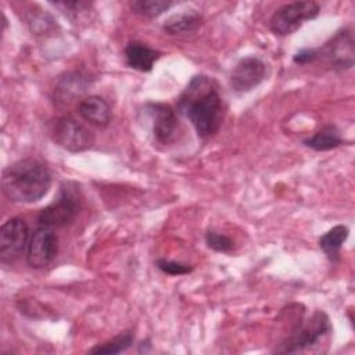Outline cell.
Listing matches in <instances>:
<instances>
[{
  "mask_svg": "<svg viewBox=\"0 0 355 355\" xmlns=\"http://www.w3.org/2000/svg\"><path fill=\"white\" fill-rule=\"evenodd\" d=\"M302 144L315 151H329L344 144V139L341 137L338 128L333 123H329L320 128L313 136L304 139Z\"/></svg>",
  "mask_w": 355,
  "mask_h": 355,
  "instance_id": "cell-16",
  "label": "cell"
},
{
  "mask_svg": "<svg viewBox=\"0 0 355 355\" xmlns=\"http://www.w3.org/2000/svg\"><path fill=\"white\" fill-rule=\"evenodd\" d=\"M331 331L329 316L323 311H315L306 320L300 319L288 337L276 348V352L294 354L315 345L322 337Z\"/></svg>",
  "mask_w": 355,
  "mask_h": 355,
  "instance_id": "cell-5",
  "label": "cell"
},
{
  "mask_svg": "<svg viewBox=\"0 0 355 355\" xmlns=\"http://www.w3.org/2000/svg\"><path fill=\"white\" fill-rule=\"evenodd\" d=\"M326 60L331 69L344 71L354 65V36L349 29H341L329 42L320 47L302 49L293 55V61L298 65Z\"/></svg>",
  "mask_w": 355,
  "mask_h": 355,
  "instance_id": "cell-3",
  "label": "cell"
},
{
  "mask_svg": "<svg viewBox=\"0 0 355 355\" xmlns=\"http://www.w3.org/2000/svg\"><path fill=\"white\" fill-rule=\"evenodd\" d=\"M146 110L151 116L154 139L161 144L171 143L179 126L176 110L164 103H147Z\"/></svg>",
  "mask_w": 355,
  "mask_h": 355,
  "instance_id": "cell-11",
  "label": "cell"
},
{
  "mask_svg": "<svg viewBox=\"0 0 355 355\" xmlns=\"http://www.w3.org/2000/svg\"><path fill=\"white\" fill-rule=\"evenodd\" d=\"M87 86H90L89 79L80 72H69L60 79L58 85L54 89V98L58 104H69L73 98L80 97Z\"/></svg>",
  "mask_w": 355,
  "mask_h": 355,
  "instance_id": "cell-14",
  "label": "cell"
},
{
  "mask_svg": "<svg viewBox=\"0 0 355 355\" xmlns=\"http://www.w3.org/2000/svg\"><path fill=\"white\" fill-rule=\"evenodd\" d=\"M175 3L169 0H135L129 3V7L133 12L147 17V18H155L165 11H168Z\"/></svg>",
  "mask_w": 355,
  "mask_h": 355,
  "instance_id": "cell-19",
  "label": "cell"
},
{
  "mask_svg": "<svg viewBox=\"0 0 355 355\" xmlns=\"http://www.w3.org/2000/svg\"><path fill=\"white\" fill-rule=\"evenodd\" d=\"M204 239H205L207 247L216 251V252L227 254L234 248V241L229 236H226L223 233H219L216 230H208L205 233Z\"/></svg>",
  "mask_w": 355,
  "mask_h": 355,
  "instance_id": "cell-20",
  "label": "cell"
},
{
  "mask_svg": "<svg viewBox=\"0 0 355 355\" xmlns=\"http://www.w3.org/2000/svg\"><path fill=\"white\" fill-rule=\"evenodd\" d=\"M125 62L129 68L136 69L139 72H150L154 64L159 60L161 51L141 43L137 40H132L125 46L123 50Z\"/></svg>",
  "mask_w": 355,
  "mask_h": 355,
  "instance_id": "cell-13",
  "label": "cell"
},
{
  "mask_svg": "<svg viewBox=\"0 0 355 355\" xmlns=\"http://www.w3.org/2000/svg\"><path fill=\"white\" fill-rule=\"evenodd\" d=\"M78 114L79 116L90 123L92 126H96L98 129H104L108 126L111 121V107L107 103L105 98L97 94L86 96L78 103Z\"/></svg>",
  "mask_w": 355,
  "mask_h": 355,
  "instance_id": "cell-12",
  "label": "cell"
},
{
  "mask_svg": "<svg viewBox=\"0 0 355 355\" xmlns=\"http://www.w3.org/2000/svg\"><path fill=\"white\" fill-rule=\"evenodd\" d=\"M348 236L349 229L345 225H337L319 237V247L331 262H337L340 259L343 244L347 241Z\"/></svg>",
  "mask_w": 355,
  "mask_h": 355,
  "instance_id": "cell-17",
  "label": "cell"
},
{
  "mask_svg": "<svg viewBox=\"0 0 355 355\" xmlns=\"http://www.w3.org/2000/svg\"><path fill=\"white\" fill-rule=\"evenodd\" d=\"M266 78V64L258 55H247L237 61L230 73V87L236 93H247Z\"/></svg>",
  "mask_w": 355,
  "mask_h": 355,
  "instance_id": "cell-10",
  "label": "cell"
},
{
  "mask_svg": "<svg viewBox=\"0 0 355 355\" xmlns=\"http://www.w3.org/2000/svg\"><path fill=\"white\" fill-rule=\"evenodd\" d=\"M58 252V237L53 229L37 226L29 237L25 258L26 263L33 269L49 266Z\"/></svg>",
  "mask_w": 355,
  "mask_h": 355,
  "instance_id": "cell-8",
  "label": "cell"
},
{
  "mask_svg": "<svg viewBox=\"0 0 355 355\" xmlns=\"http://www.w3.org/2000/svg\"><path fill=\"white\" fill-rule=\"evenodd\" d=\"M155 265L157 268L166 273V275H171V276H180V275H187L190 273L194 266L191 265H187V263H182V262H178V261H171V259H165V258H158L155 261Z\"/></svg>",
  "mask_w": 355,
  "mask_h": 355,
  "instance_id": "cell-21",
  "label": "cell"
},
{
  "mask_svg": "<svg viewBox=\"0 0 355 355\" xmlns=\"http://www.w3.org/2000/svg\"><path fill=\"white\" fill-rule=\"evenodd\" d=\"M29 227L21 218H10L0 227V259L3 263L12 262L25 250L29 241Z\"/></svg>",
  "mask_w": 355,
  "mask_h": 355,
  "instance_id": "cell-9",
  "label": "cell"
},
{
  "mask_svg": "<svg viewBox=\"0 0 355 355\" xmlns=\"http://www.w3.org/2000/svg\"><path fill=\"white\" fill-rule=\"evenodd\" d=\"M51 137L57 146L69 153H82L93 147L96 136L92 129L73 116H60L51 129Z\"/></svg>",
  "mask_w": 355,
  "mask_h": 355,
  "instance_id": "cell-7",
  "label": "cell"
},
{
  "mask_svg": "<svg viewBox=\"0 0 355 355\" xmlns=\"http://www.w3.org/2000/svg\"><path fill=\"white\" fill-rule=\"evenodd\" d=\"M135 341V334L132 330H125L115 337H112L108 341H104L101 344L94 345L93 348L89 349V354H96V355H114V354H121L125 352L132 347Z\"/></svg>",
  "mask_w": 355,
  "mask_h": 355,
  "instance_id": "cell-18",
  "label": "cell"
},
{
  "mask_svg": "<svg viewBox=\"0 0 355 355\" xmlns=\"http://www.w3.org/2000/svg\"><path fill=\"white\" fill-rule=\"evenodd\" d=\"M82 208V193L76 183L64 182L54 200L37 215V225L50 229L65 227L76 219Z\"/></svg>",
  "mask_w": 355,
  "mask_h": 355,
  "instance_id": "cell-4",
  "label": "cell"
},
{
  "mask_svg": "<svg viewBox=\"0 0 355 355\" xmlns=\"http://www.w3.org/2000/svg\"><path fill=\"white\" fill-rule=\"evenodd\" d=\"M320 12L316 1H294L279 7L269 21V28L276 36H288L305 22L315 19Z\"/></svg>",
  "mask_w": 355,
  "mask_h": 355,
  "instance_id": "cell-6",
  "label": "cell"
},
{
  "mask_svg": "<svg viewBox=\"0 0 355 355\" xmlns=\"http://www.w3.org/2000/svg\"><path fill=\"white\" fill-rule=\"evenodd\" d=\"M176 111L190 121L200 137L215 135L225 115L216 82L207 75H194L179 96Z\"/></svg>",
  "mask_w": 355,
  "mask_h": 355,
  "instance_id": "cell-1",
  "label": "cell"
},
{
  "mask_svg": "<svg viewBox=\"0 0 355 355\" xmlns=\"http://www.w3.org/2000/svg\"><path fill=\"white\" fill-rule=\"evenodd\" d=\"M51 187V173L36 158H22L3 171V194L11 202L32 204L42 200Z\"/></svg>",
  "mask_w": 355,
  "mask_h": 355,
  "instance_id": "cell-2",
  "label": "cell"
},
{
  "mask_svg": "<svg viewBox=\"0 0 355 355\" xmlns=\"http://www.w3.org/2000/svg\"><path fill=\"white\" fill-rule=\"evenodd\" d=\"M202 25V17L196 10L176 12L165 19L162 31L171 36L189 35L196 32Z\"/></svg>",
  "mask_w": 355,
  "mask_h": 355,
  "instance_id": "cell-15",
  "label": "cell"
}]
</instances>
